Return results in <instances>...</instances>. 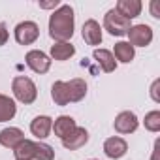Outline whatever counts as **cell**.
<instances>
[{"label": "cell", "mask_w": 160, "mask_h": 160, "mask_svg": "<svg viewBox=\"0 0 160 160\" xmlns=\"http://www.w3.org/2000/svg\"><path fill=\"white\" fill-rule=\"evenodd\" d=\"M87 94V83L81 77L70 81H55L51 87V98L57 106H68L70 102H81Z\"/></svg>", "instance_id": "6da1fadb"}, {"label": "cell", "mask_w": 160, "mask_h": 160, "mask_svg": "<svg viewBox=\"0 0 160 160\" xmlns=\"http://www.w3.org/2000/svg\"><path fill=\"white\" fill-rule=\"evenodd\" d=\"M126 151H128V145H126V141H124L122 138L113 136V138H108V139L104 141V152H106V156H109V158H113V160L124 156Z\"/></svg>", "instance_id": "9c48e42d"}, {"label": "cell", "mask_w": 160, "mask_h": 160, "mask_svg": "<svg viewBox=\"0 0 160 160\" xmlns=\"http://www.w3.org/2000/svg\"><path fill=\"white\" fill-rule=\"evenodd\" d=\"M13 32H15L17 43H21V45H30V43H34V42L38 40V36H40V28H38V25L32 23V21H23V23H19Z\"/></svg>", "instance_id": "5b68a950"}, {"label": "cell", "mask_w": 160, "mask_h": 160, "mask_svg": "<svg viewBox=\"0 0 160 160\" xmlns=\"http://www.w3.org/2000/svg\"><path fill=\"white\" fill-rule=\"evenodd\" d=\"M158 151H160V141L154 143V151H152V160H158Z\"/></svg>", "instance_id": "4316f807"}, {"label": "cell", "mask_w": 160, "mask_h": 160, "mask_svg": "<svg viewBox=\"0 0 160 160\" xmlns=\"http://www.w3.org/2000/svg\"><path fill=\"white\" fill-rule=\"evenodd\" d=\"M12 91L15 94V98L21 102V104H32L38 96V91H36V85L30 77H25V75H17L12 83Z\"/></svg>", "instance_id": "3957f363"}, {"label": "cell", "mask_w": 160, "mask_h": 160, "mask_svg": "<svg viewBox=\"0 0 160 160\" xmlns=\"http://www.w3.org/2000/svg\"><path fill=\"white\" fill-rule=\"evenodd\" d=\"M130 19L122 17L117 10H109L104 15V28L111 34V36H124L130 30Z\"/></svg>", "instance_id": "277c9868"}, {"label": "cell", "mask_w": 160, "mask_h": 160, "mask_svg": "<svg viewBox=\"0 0 160 160\" xmlns=\"http://www.w3.org/2000/svg\"><path fill=\"white\" fill-rule=\"evenodd\" d=\"M25 60H27V66H28L32 72H36V73H45V72H49V68H51L49 57H47L43 51H40V49L28 51L27 57H25Z\"/></svg>", "instance_id": "52a82bcc"}, {"label": "cell", "mask_w": 160, "mask_h": 160, "mask_svg": "<svg viewBox=\"0 0 160 160\" xmlns=\"http://www.w3.org/2000/svg\"><path fill=\"white\" fill-rule=\"evenodd\" d=\"M141 8H143V4L139 2V0H119L117 6H115V10H117L122 17H126V19L138 17V15L141 13Z\"/></svg>", "instance_id": "9a60e30c"}, {"label": "cell", "mask_w": 160, "mask_h": 160, "mask_svg": "<svg viewBox=\"0 0 160 160\" xmlns=\"http://www.w3.org/2000/svg\"><path fill=\"white\" fill-rule=\"evenodd\" d=\"M138 124H139V121H138L136 113H132V111H121L113 122V126L119 134H132L138 130Z\"/></svg>", "instance_id": "ba28073f"}, {"label": "cell", "mask_w": 160, "mask_h": 160, "mask_svg": "<svg viewBox=\"0 0 160 160\" xmlns=\"http://www.w3.org/2000/svg\"><path fill=\"white\" fill-rule=\"evenodd\" d=\"M51 128H53V119L47 117V115H38V117L30 122V132H32L36 138H40V139L47 138L49 132H51Z\"/></svg>", "instance_id": "5bb4252c"}, {"label": "cell", "mask_w": 160, "mask_h": 160, "mask_svg": "<svg viewBox=\"0 0 160 160\" xmlns=\"http://www.w3.org/2000/svg\"><path fill=\"white\" fill-rule=\"evenodd\" d=\"M91 160H94V158H91Z\"/></svg>", "instance_id": "83f0119b"}, {"label": "cell", "mask_w": 160, "mask_h": 160, "mask_svg": "<svg viewBox=\"0 0 160 160\" xmlns=\"http://www.w3.org/2000/svg\"><path fill=\"white\" fill-rule=\"evenodd\" d=\"M15 160H34L36 158V141L23 139L15 149H13Z\"/></svg>", "instance_id": "e0dca14e"}, {"label": "cell", "mask_w": 160, "mask_h": 160, "mask_svg": "<svg viewBox=\"0 0 160 160\" xmlns=\"http://www.w3.org/2000/svg\"><path fill=\"white\" fill-rule=\"evenodd\" d=\"M75 128H77V124H75V121H73L70 115H60V117H57V119H55V122H53L55 136H58L60 139L68 138Z\"/></svg>", "instance_id": "4fadbf2b"}, {"label": "cell", "mask_w": 160, "mask_h": 160, "mask_svg": "<svg viewBox=\"0 0 160 160\" xmlns=\"http://www.w3.org/2000/svg\"><path fill=\"white\" fill-rule=\"evenodd\" d=\"M83 40L89 45H100L102 43V28L98 25V21L89 19L83 25Z\"/></svg>", "instance_id": "7c38bea8"}, {"label": "cell", "mask_w": 160, "mask_h": 160, "mask_svg": "<svg viewBox=\"0 0 160 160\" xmlns=\"http://www.w3.org/2000/svg\"><path fill=\"white\" fill-rule=\"evenodd\" d=\"M6 42H8V30L4 23H0V45H4Z\"/></svg>", "instance_id": "cb8c5ba5"}, {"label": "cell", "mask_w": 160, "mask_h": 160, "mask_svg": "<svg viewBox=\"0 0 160 160\" xmlns=\"http://www.w3.org/2000/svg\"><path fill=\"white\" fill-rule=\"evenodd\" d=\"M49 36L55 42H68L73 36V10L62 4L49 17Z\"/></svg>", "instance_id": "7a4b0ae2"}, {"label": "cell", "mask_w": 160, "mask_h": 160, "mask_svg": "<svg viewBox=\"0 0 160 160\" xmlns=\"http://www.w3.org/2000/svg\"><path fill=\"white\" fill-rule=\"evenodd\" d=\"M55 156V151L51 145L47 143H36V160H53Z\"/></svg>", "instance_id": "7402d4cb"}, {"label": "cell", "mask_w": 160, "mask_h": 160, "mask_svg": "<svg viewBox=\"0 0 160 160\" xmlns=\"http://www.w3.org/2000/svg\"><path fill=\"white\" fill-rule=\"evenodd\" d=\"M17 113V106L15 102L6 96V94H0V122H6V121H12Z\"/></svg>", "instance_id": "d6986e66"}, {"label": "cell", "mask_w": 160, "mask_h": 160, "mask_svg": "<svg viewBox=\"0 0 160 160\" xmlns=\"http://www.w3.org/2000/svg\"><path fill=\"white\" fill-rule=\"evenodd\" d=\"M75 47L70 42H55L51 45V57L55 60H68L70 57H73Z\"/></svg>", "instance_id": "ac0fdd59"}, {"label": "cell", "mask_w": 160, "mask_h": 160, "mask_svg": "<svg viewBox=\"0 0 160 160\" xmlns=\"http://www.w3.org/2000/svg\"><path fill=\"white\" fill-rule=\"evenodd\" d=\"M145 128L149 132H158L160 130V111H151L145 115Z\"/></svg>", "instance_id": "44dd1931"}, {"label": "cell", "mask_w": 160, "mask_h": 160, "mask_svg": "<svg viewBox=\"0 0 160 160\" xmlns=\"http://www.w3.org/2000/svg\"><path fill=\"white\" fill-rule=\"evenodd\" d=\"M87 141H89V132H87L85 128H79V126H77L68 138L62 139V145H64L68 151H77V149H81Z\"/></svg>", "instance_id": "8fae6325"}, {"label": "cell", "mask_w": 160, "mask_h": 160, "mask_svg": "<svg viewBox=\"0 0 160 160\" xmlns=\"http://www.w3.org/2000/svg\"><path fill=\"white\" fill-rule=\"evenodd\" d=\"M128 40L132 47H147L152 42V28L149 25H134L128 30Z\"/></svg>", "instance_id": "8992f818"}, {"label": "cell", "mask_w": 160, "mask_h": 160, "mask_svg": "<svg viewBox=\"0 0 160 160\" xmlns=\"http://www.w3.org/2000/svg\"><path fill=\"white\" fill-rule=\"evenodd\" d=\"M58 6V0H53V2H40V8L49 10V8H57Z\"/></svg>", "instance_id": "484cf974"}, {"label": "cell", "mask_w": 160, "mask_h": 160, "mask_svg": "<svg viewBox=\"0 0 160 160\" xmlns=\"http://www.w3.org/2000/svg\"><path fill=\"white\" fill-rule=\"evenodd\" d=\"M158 87H160V79H156V81L152 83V87H151V96H152V100H154V102H160V96H158Z\"/></svg>", "instance_id": "603a6c76"}, {"label": "cell", "mask_w": 160, "mask_h": 160, "mask_svg": "<svg viewBox=\"0 0 160 160\" xmlns=\"http://www.w3.org/2000/svg\"><path fill=\"white\" fill-rule=\"evenodd\" d=\"M151 15L154 19H160V12H158V2H156V0H152V2H151Z\"/></svg>", "instance_id": "d4e9b609"}, {"label": "cell", "mask_w": 160, "mask_h": 160, "mask_svg": "<svg viewBox=\"0 0 160 160\" xmlns=\"http://www.w3.org/2000/svg\"><path fill=\"white\" fill-rule=\"evenodd\" d=\"M94 58H96V62L102 66V70H104L106 73L115 72L117 60H115V57H113L111 51H108V49H94Z\"/></svg>", "instance_id": "2e32d148"}, {"label": "cell", "mask_w": 160, "mask_h": 160, "mask_svg": "<svg viewBox=\"0 0 160 160\" xmlns=\"http://www.w3.org/2000/svg\"><path fill=\"white\" fill-rule=\"evenodd\" d=\"M25 139V134L21 128H4V130H0V145L2 147H8V149H15L21 141Z\"/></svg>", "instance_id": "30bf717a"}, {"label": "cell", "mask_w": 160, "mask_h": 160, "mask_svg": "<svg viewBox=\"0 0 160 160\" xmlns=\"http://www.w3.org/2000/svg\"><path fill=\"white\" fill-rule=\"evenodd\" d=\"M113 57L119 60V62H132V58H134V47L128 43V42H119V43H115V49H113Z\"/></svg>", "instance_id": "ffe728a7"}]
</instances>
